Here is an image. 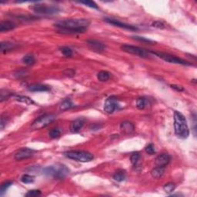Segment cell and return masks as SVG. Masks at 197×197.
Instances as JSON below:
<instances>
[{
	"label": "cell",
	"mask_w": 197,
	"mask_h": 197,
	"mask_svg": "<svg viewBox=\"0 0 197 197\" xmlns=\"http://www.w3.org/2000/svg\"><path fill=\"white\" fill-rule=\"evenodd\" d=\"M34 177L33 176H30V175L28 174H25L22 176L21 178V181L23 182V183H26V184H29V183H32L34 182Z\"/></svg>",
	"instance_id": "4316f807"
},
{
	"label": "cell",
	"mask_w": 197,
	"mask_h": 197,
	"mask_svg": "<svg viewBox=\"0 0 197 197\" xmlns=\"http://www.w3.org/2000/svg\"><path fill=\"white\" fill-rule=\"evenodd\" d=\"M14 99L18 102H24L27 105H32V104H35V102L32 99L29 98L27 96H14Z\"/></svg>",
	"instance_id": "603a6c76"
},
{
	"label": "cell",
	"mask_w": 197,
	"mask_h": 197,
	"mask_svg": "<svg viewBox=\"0 0 197 197\" xmlns=\"http://www.w3.org/2000/svg\"><path fill=\"white\" fill-rule=\"evenodd\" d=\"M12 184H13V182L12 181H7L3 183L1 185V188H0V193H1V195H3L6 191V189L11 186Z\"/></svg>",
	"instance_id": "f1b7e54d"
},
{
	"label": "cell",
	"mask_w": 197,
	"mask_h": 197,
	"mask_svg": "<svg viewBox=\"0 0 197 197\" xmlns=\"http://www.w3.org/2000/svg\"><path fill=\"white\" fill-rule=\"evenodd\" d=\"M34 154V150L33 149H29V148H22L21 149L18 151L17 153L15 154V159L17 161H21L23 159H26L30 158L31 156H33Z\"/></svg>",
	"instance_id": "30bf717a"
},
{
	"label": "cell",
	"mask_w": 197,
	"mask_h": 197,
	"mask_svg": "<svg viewBox=\"0 0 197 197\" xmlns=\"http://www.w3.org/2000/svg\"><path fill=\"white\" fill-rule=\"evenodd\" d=\"M149 102L148 99L145 97H140L136 100V106L139 109H144L148 106Z\"/></svg>",
	"instance_id": "44dd1931"
},
{
	"label": "cell",
	"mask_w": 197,
	"mask_h": 197,
	"mask_svg": "<svg viewBox=\"0 0 197 197\" xmlns=\"http://www.w3.org/2000/svg\"><path fill=\"white\" fill-rule=\"evenodd\" d=\"M140 158L141 156L140 154H139V153L138 152L132 153L130 156V161L131 163H132V164L133 165V166H136V164H137V163H139V161L140 160Z\"/></svg>",
	"instance_id": "484cf974"
},
{
	"label": "cell",
	"mask_w": 197,
	"mask_h": 197,
	"mask_svg": "<svg viewBox=\"0 0 197 197\" xmlns=\"http://www.w3.org/2000/svg\"><path fill=\"white\" fill-rule=\"evenodd\" d=\"M153 54L156 55V56L159 57L162 60H165L166 62L170 63H175V64H180V65H192L191 63L186 61V60H183V59L176 57L173 55H170L166 53H163V52H151Z\"/></svg>",
	"instance_id": "8992f818"
},
{
	"label": "cell",
	"mask_w": 197,
	"mask_h": 197,
	"mask_svg": "<svg viewBox=\"0 0 197 197\" xmlns=\"http://www.w3.org/2000/svg\"><path fill=\"white\" fill-rule=\"evenodd\" d=\"M22 61H23V63L26 64V65H32L35 63V62H36V60H35V58H34V56H33V55H25V56L23 57V60H22Z\"/></svg>",
	"instance_id": "d4e9b609"
},
{
	"label": "cell",
	"mask_w": 197,
	"mask_h": 197,
	"mask_svg": "<svg viewBox=\"0 0 197 197\" xmlns=\"http://www.w3.org/2000/svg\"><path fill=\"white\" fill-rule=\"evenodd\" d=\"M176 189V185L173 183H169L167 184H166L163 187L165 192L166 193H172L173 191H174V189Z\"/></svg>",
	"instance_id": "f546056e"
},
{
	"label": "cell",
	"mask_w": 197,
	"mask_h": 197,
	"mask_svg": "<svg viewBox=\"0 0 197 197\" xmlns=\"http://www.w3.org/2000/svg\"><path fill=\"white\" fill-rule=\"evenodd\" d=\"M120 129L123 133L125 134H131L134 132L135 126L132 122L125 121L122 122L120 125Z\"/></svg>",
	"instance_id": "9a60e30c"
},
{
	"label": "cell",
	"mask_w": 197,
	"mask_h": 197,
	"mask_svg": "<svg viewBox=\"0 0 197 197\" xmlns=\"http://www.w3.org/2000/svg\"><path fill=\"white\" fill-rule=\"evenodd\" d=\"M171 87L173 89V90L179 91V92H181V91L184 90V89L181 86H177V85H171Z\"/></svg>",
	"instance_id": "74e56055"
},
{
	"label": "cell",
	"mask_w": 197,
	"mask_h": 197,
	"mask_svg": "<svg viewBox=\"0 0 197 197\" xmlns=\"http://www.w3.org/2000/svg\"><path fill=\"white\" fill-rule=\"evenodd\" d=\"M146 152L149 155H153L156 153V148L153 144H149L146 147Z\"/></svg>",
	"instance_id": "836d02e7"
},
{
	"label": "cell",
	"mask_w": 197,
	"mask_h": 197,
	"mask_svg": "<svg viewBox=\"0 0 197 197\" xmlns=\"http://www.w3.org/2000/svg\"><path fill=\"white\" fill-rule=\"evenodd\" d=\"M84 125V120L81 118L75 119L74 121H72L70 124V131L72 132H78L82 128V126Z\"/></svg>",
	"instance_id": "5bb4252c"
},
{
	"label": "cell",
	"mask_w": 197,
	"mask_h": 197,
	"mask_svg": "<svg viewBox=\"0 0 197 197\" xmlns=\"http://www.w3.org/2000/svg\"><path fill=\"white\" fill-rule=\"evenodd\" d=\"M174 128L175 133L180 139H186L189 135L186 118L178 111L174 112Z\"/></svg>",
	"instance_id": "7a4b0ae2"
},
{
	"label": "cell",
	"mask_w": 197,
	"mask_h": 197,
	"mask_svg": "<svg viewBox=\"0 0 197 197\" xmlns=\"http://www.w3.org/2000/svg\"><path fill=\"white\" fill-rule=\"evenodd\" d=\"M16 25L13 22L9 21V20H5V21H2L0 23V31H9V30H12L16 28Z\"/></svg>",
	"instance_id": "2e32d148"
},
{
	"label": "cell",
	"mask_w": 197,
	"mask_h": 197,
	"mask_svg": "<svg viewBox=\"0 0 197 197\" xmlns=\"http://www.w3.org/2000/svg\"><path fill=\"white\" fill-rule=\"evenodd\" d=\"M171 157L169 155L166 154V153H163V154L159 155L156 157V166H159V167H164L167 166L170 162Z\"/></svg>",
	"instance_id": "4fadbf2b"
},
{
	"label": "cell",
	"mask_w": 197,
	"mask_h": 197,
	"mask_svg": "<svg viewBox=\"0 0 197 197\" xmlns=\"http://www.w3.org/2000/svg\"><path fill=\"white\" fill-rule=\"evenodd\" d=\"M110 77V73L109 72L106 71V70H102V71L99 72L97 74V78L101 82H106L107 81Z\"/></svg>",
	"instance_id": "cb8c5ba5"
},
{
	"label": "cell",
	"mask_w": 197,
	"mask_h": 197,
	"mask_svg": "<svg viewBox=\"0 0 197 197\" xmlns=\"http://www.w3.org/2000/svg\"><path fill=\"white\" fill-rule=\"evenodd\" d=\"M80 3H81V4L85 5V6H89V7H90V8H92V9H98V6H97V5L92 1H81V2H80Z\"/></svg>",
	"instance_id": "d6a6232c"
},
{
	"label": "cell",
	"mask_w": 197,
	"mask_h": 197,
	"mask_svg": "<svg viewBox=\"0 0 197 197\" xmlns=\"http://www.w3.org/2000/svg\"><path fill=\"white\" fill-rule=\"evenodd\" d=\"M121 49L126 53L133 54V55H138V56L142 57V58H148L149 55V53L146 50H145L144 49L139 48V47L135 46V45H122L121 46Z\"/></svg>",
	"instance_id": "52a82bcc"
},
{
	"label": "cell",
	"mask_w": 197,
	"mask_h": 197,
	"mask_svg": "<svg viewBox=\"0 0 197 197\" xmlns=\"http://www.w3.org/2000/svg\"><path fill=\"white\" fill-rule=\"evenodd\" d=\"M6 125V119H5V118L3 116L1 117V123H0V126H1V129H3V128L5 127V126Z\"/></svg>",
	"instance_id": "f35d334b"
},
{
	"label": "cell",
	"mask_w": 197,
	"mask_h": 197,
	"mask_svg": "<svg viewBox=\"0 0 197 197\" xmlns=\"http://www.w3.org/2000/svg\"><path fill=\"white\" fill-rule=\"evenodd\" d=\"M55 117L53 114H45V115L37 118L32 124L31 128L34 130L43 129L45 126L49 125L51 122H53L55 120Z\"/></svg>",
	"instance_id": "5b68a950"
},
{
	"label": "cell",
	"mask_w": 197,
	"mask_h": 197,
	"mask_svg": "<svg viewBox=\"0 0 197 197\" xmlns=\"http://www.w3.org/2000/svg\"><path fill=\"white\" fill-rule=\"evenodd\" d=\"M61 52L65 57H71L72 55V53H73L71 49L66 46H64L63 48H61Z\"/></svg>",
	"instance_id": "4dcf8cb0"
},
{
	"label": "cell",
	"mask_w": 197,
	"mask_h": 197,
	"mask_svg": "<svg viewBox=\"0 0 197 197\" xmlns=\"http://www.w3.org/2000/svg\"><path fill=\"white\" fill-rule=\"evenodd\" d=\"M64 155L69 159L82 163H87L92 161L94 159V156L92 153L82 150H72L64 153Z\"/></svg>",
	"instance_id": "277c9868"
},
{
	"label": "cell",
	"mask_w": 197,
	"mask_h": 197,
	"mask_svg": "<svg viewBox=\"0 0 197 197\" xmlns=\"http://www.w3.org/2000/svg\"><path fill=\"white\" fill-rule=\"evenodd\" d=\"M32 9L36 13L46 15H54L60 13V9L55 6H48L45 5H36L32 7Z\"/></svg>",
	"instance_id": "ba28073f"
},
{
	"label": "cell",
	"mask_w": 197,
	"mask_h": 197,
	"mask_svg": "<svg viewBox=\"0 0 197 197\" xmlns=\"http://www.w3.org/2000/svg\"><path fill=\"white\" fill-rule=\"evenodd\" d=\"M164 167H159V166H157V167L154 168L152 171H151V175L153 178H156V179H159L162 176L164 173Z\"/></svg>",
	"instance_id": "ffe728a7"
},
{
	"label": "cell",
	"mask_w": 197,
	"mask_h": 197,
	"mask_svg": "<svg viewBox=\"0 0 197 197\" xmlns=\"http://www.w3.org/2000/svg\"><path fill=\"white\" fill-rule=\"evenodd\" d=\"M17 46L15 43H10V42H2L1 43V51L3 53H7L14 49Z\"/></svg>",
	"instance_id": "ac0fdd59"
},
{
	"label": "cell",
	"mask_w": 197,
	"mask_h": 197,
	"mask_svg": "<svg viewBox=\"0 0 197 197\" xmlns=\"http://www.w3.org/2000/svg\"><path fill=\"white\" fill-rule=\"evenodd\" d=\"M74 106L73 102L70 100V99H65L62 102V103L60 104V108L61 110H66V109H71Z\"/></svg>",
	"instance_id": "7402d4cb"
},
{
	"label": "cell",
	"mask_w": 197,
	"mask_h": 197,
	"mask_svg": "<svg viewBox=\"0 0 197 197\" xmlns=\"http://www.w3.org/2000/svg\"><path fill=\"white\" fill-rule=\"evenodd\" d=\"M126 171L123 169H119L113 175L114 180L117 182H122L126 179Z\"/></svg>",
	"instance_id": "d6986e66"
},
{
	"label": "cell",
	"mask_w": 197,
	"mask_h": 197,
	"mask_svg": "<svg viewBox=\"0 0 197 197\" xmlns=\"http://www.w3.org/2000/svg\"><path fill=\"white\" fill-rule=\"evenodd\" d=\"M41 195V191L39 189H33V190H30L29 191L28 193L26 194V196H29V197H36V196H39Z\"/></svg>",
	"instance_id": "1f68e13d"
},
{
	"label": "cell",
	"mask_w": 197,
	"mask_h": 197,
	"mask_svg": "<svg viewBox=\"0 0 197 197\" xmlns=\"http://www.w3.org/2000/svg\"><path fill=\"white\" fill-rule=\"evenodd\" d=\"M86 44L92 51L96 52V53H102L106 49L105 45L97 40L89 39L86 41Z\"/></svg>",
	"instance_id": "8fae6325"
},
{
	"label": "cell",
	"mask_w": 197,
	"mask_h": 197,
	"mask_svg": "<svg viewBox=\"0 0 197 197\" xmlns=\"http://www.w3.org/2000/svg\"><path fill=\"white\" fill-rule=\"evenodd\" d=\"M29 90L31 92H46L50 90V87L48 86L42 85V84H35L29 86Z\"/></svg>",
	"instance_id": "e0dca14e"
},
{
	"label": "cell",
	"mask_w": 197,
	"mask_h": 197,
	"mask_svg": "<svg viewBox=\"0 0 197 197\" xmlns=\"http://www.w3.org/2000/svg\"><path fill=\"white\" fill-rule=\"evenodd\" d=\"M90 24V20L86 18H73L58 22L55 26L59 29V33L63 34H75L85 33Z\"/></svg>",
	"instance_id": "6da1fadb"
},
{
	"label": "cell",
	"mask_w": 197,
	"mask_h": 197,
	"mask_svg": "<svg viewBox=\"0 0 197 197\" xmlns=\"http://www.w3.org/2000/svg\"><path fill=\"white\" fill-rule=\"evenodd\" d=\"M63 73L64 75H65L66 76L72 77L75 75V70H72V69H66V70L63 72Z\"/></svg>",
	"instance_id": "d590c367"
},
{
	"label": "cell",
	"mask_w": 197,
	"mask_h": 197,
	"mask_svg": "<svg viewBox=\"0 0 197 197\" xmlns=\"http://www.w3.org/2000/svg\"><path fill=\"white\" fill-rule=\"evenodd\" d=\"M153 26L154 27H156V28H159V29H163L165 27V25L163 24V23H161V22H154V23H153Z\"/></svg>",
	"instance_id": "8d00e7d4"
},
{
	"label": "cell",
	"mask_w": 197,
	"mask_h": 197,
	"mask_svg": "<svg viewBox=\"0 0 197 197\" xmlns=\"http://www.w3.org/2000/svg\"><path fill=\"white\" fill-rule=\"evenodd\" d=\"M104 21L106 22V23H109L111 25H113V26L120 27V28L125 29L128 30H136L137 28L136 26H132V25H129V24H126V23H121V22L118 21L117 19H114V18H104Z\"/></svg>",
	"instance_id": "7c38bea8"
},
{
	"label": "cell",
	"mask_w": 197,
	"mask_h": 197,
	"mask_svg": "<svg viewBox=\"0 0 197 197\" xmlns=\"http://www.w3.org/2000/svg\"><path fill=\"white\" fill-rule=\"evenodd\" d=\"M133 38L135 39L139 40V41H141V42H143V43H147V44H153V43H155V42H153V41H152V40H150V39H148L144 38V37L133 36Z\"/></svg>",
	"instance_id": "e575fe53"
},
{
	"label": "cell",
	"mask_w": 197,
	"mask_h": 197,
	"mask_svg": "<svg viewBox=\"0 0 197 197\" xmlns=\"http://www.w3.org/2000/svg\"><path fill=\"white\" fill-rule=\"evenodd\" d=\"M43 173L48 176H51L58 179H63L69 174L70 169L65 165L57 163L45 168L43 169Z\"/></svg>",
	"instance_id": "3957f363"
},
{
	"label": "cell",
	"mask_w": 197,
	"mask_h": 197,
	"mask_svg": "<svg viewBox=\"0 0 197 197\" xmlns=\"http://www.w3.org/2000/svg\"><path fill=\"white\" fill-rule=\"evenodd\" d=\"M119 104L117 97L110 96L106 100L105 105H104V110L108 114H112L117 109H119Z\"/></svg>",
	"instance_id": "9c48e42d"
},
{
	"label": "cell",
	"mask_w": 197,
	"mask_h": 197,
	"mask_svg": "<svg viewBox=\"0 0 197 197\" xmlns=\"http://www.w3.org/2000/svg\"><path fill=\"white\" fill-rule=\"evenodd\" d=\"M49 136L53 139H57L61 136V131L59 129H53L49 132Z\"/></svg>",
	"instance_id": "83f0119b"
}]
</instances>
